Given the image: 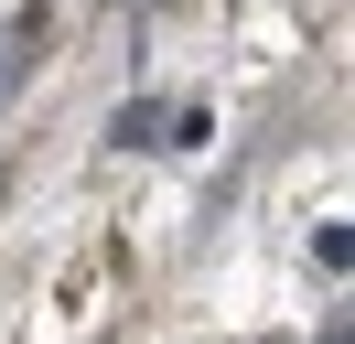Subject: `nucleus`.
Here are the masks:
<instances>
[{
    "label": "nucleus",
    "mask_w": 355,
    "mask_h": 344,
    "mask_svg": "<svg viewBox=\"0 0 355 344\" xmlns=\"http://www.w3.org/2000/svg\"><path fill=\"white\" fill-rule=\"evenodd\" d=\"M323 344H345V322H334V334H323Z\"/></svg>",
    "instance_id": "nucleus-2"
},
{
    "label": "nucleus",
    "mask_w": 355,
    "mask_h": 344,
    "mask_svg": "<svg viewBox=\"0 0 355 344\" xmlns=\"http://www.w3.org/2000/svg\"><path fill=\"white\" fill-rule=\"evenodd\" d=\"M33 43H44V11H22V22H0V108L33 86Z\"/></svg>",
    "instance_id": "nucleus-1"
}]
</instances>
